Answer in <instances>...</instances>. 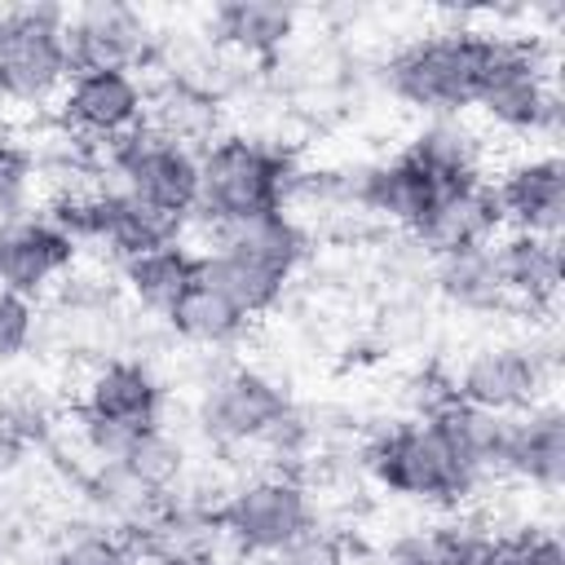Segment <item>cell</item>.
<instances>
[{"mask_svg":"<svg viewBox=\"0 0 565 565\" xmlns=\"http://www.w3.org/2000/svg\"><path fill=\"white\" fill-rule=\"evenodd\" d=\"M163 318H168V327H172L185 344H199V349H221V344L238 340L243 327H247V318H243L221 291H212V287L199 282V278L181 291V300H177Z\"/></svg>","mask_w":565,"mask_h":565,"instance_id":"obj_25","label":"cell"},{"mask_svg":"<svg viewBox=\"0 0 565 565\" xmlns=\"http://www.w3.org/2000/svg\"><path fill=\"white\" fill-rule=\"evenodd\" d=\"M75 260V238L57 221L0 216V291L22 300L49 291Z\"/></svg>","mask_w":565,"mask_h":565,"instance_id":"obj_13","label":"cell"},{"mask_svg":"<svg viewBox=\"0 0 565 565\" xmlns=\"http://www.w3.org/2000/svg\"><path fill=\"white\" fill-rule=\"evenodd\" d=\"M477 132L468 124H459L455 115L433 119L406 150V159L441 190V185H459L477 177Z\"/></svg>","mask_w":565,"mask_h":565,"instance_id":"obj_23","label":"cell"},{"mask_svg":"<svg viewBox=\"0 0 565 565\" xmlns=\"http://www.w3.org/2000/svg\"><path fill=\"white\" fill-rule=\"evenodd\" d=\"M481 565H565V552H561L556 534H534V539H516V543H494Z\"/></svg>","mask_w":565,"mask_h":565,"instance_id":"obj_30","label":"cell"},{"mask_svg":"<svg viewBox=\"0 0 565 565\" xmlns=\"http://www.w3.org/2000/svg\"><path fill=\"white\" fill-rule=\"evenodd\" d=\"M499 230H503V216H499L494 185L472 177V181H459V185H441L437 199L428 203L424 221L411 230V238L433 260V256H446V252H459V247H481Z\"/></svg>","mask_w":565,"mask_h":565,"instance_id":"obj_12","label":"cell"},{"mask_svg":"<svg viewBox=\"0 0 565 565\" xmlns=\"http://www.w3.org/2000/svg\"><path fill=\"white\" fill-rule=\"evenodd\" d=\"M53 565H128V547L110 534H79L53 556Z\"/></svg>","mask_w":565,"mask_h":565,"instance_id":"obj_31","label":"cell"},{"mask_svg":"<svg viewBox=\"0 0 565 565\" xmlns=\"http://www.w3.org/2000/svg\"><path fill=\"white\" fill-rule=\"evenodd\" d=\"M556 375V344H486L477 349L459 380L450 384L459 402L490 411V415H521L530 406H543V388Z\"/></svg>","mask_w":565,"mask_h":565,"instance_id":"obj_6","label":"cell"},{"mask_svg":"<svg viewBox=\"0 0 565 565\" xmlns=\"http://www.w3.org/2000/svg\"><path fill=\"white\" fill-rule=\"evenodd\" d=\"M9 18H13V35L0 62V97L13 106H40L71 84V62L62 44L66 9L35 4V9H9Z\"/></svg>","mask_w":565,"mask_h":565,"instance_id":"obj_8","label":"cell"},{"mask_svg":"<svg viewBox=\"0 0 565 565\" xmlns=\"http://www.w3.org/2000/svg\"><path fill=\"white\" fill-rule=\"evenodd\" d=\"M146 124L163 141L194 150L221 124V106H216V93H207V88H194V84H181V79H163L154 93H146Z\"/></svg>","mask_w":565,"mask_h":565,"instance_id":"obj_20","label":"cell"},{"mask_svg":"<svg viewBox=\"0 0 565 565\" xmlns=\"http://www.w3.org/2000/svg\"><path fill=\"white\" fill-rule=\"evenodd\" d=\"M490 53H494V40L477 35V31L415 40L411 49H402L388 62V84L402 102H411L437 119L459 115L463 106H472Z\"/></svg>","mask_w":565,"mask_h":565,"instance_id":"obj_2","label":"cell"},{"mask_svg":"<svg viewBox=\"0 0 565 565\" xmlns=\"http://www.w3.org/2000/svg\"><path fill=\"white\" fill-rule=\"evenodd\" d=\"M287 411H291L287 393L269 375L252 366H230L203 388L199 424L221 446H247V441L269 437Z\"/></svg>","mask_w":565,"mask_h":565,"instance_id":"obj_9","label":"cell"},{"mask_svg":"<svg viewBox=\"0 0 565 565\" xmlns=\"http://www.w3.org/2000/svg\"><path fill=\"white\" fill-rule=\"evenodd\" d=\"M9 35H13V18H9V9H0V62H4V49H9Z\"/></svg>","mask_w":565,"mask_h":565,"instance_id":"obj_33","label":"cell"},{"mask_svg":"<svg viewBox=\"0 0 565 565\" xmlns=\"http://www.w3.org/2000/svg\"><path fill=\"white\" fill-rule=\"evenodd\" d=\"M106 146H110V177H115V185L106 190L132 194L177 225L194 216L199 207V154L194 150L163 141L150 124H137L132 132Z\"/></svg>","mask_w":565,"mask_h":565,"instance_id":"obj_3","label":"cell"},{"mask_svg":"<svg viewBox=\"0 0 565 565\" xmlns=\"http://www.w3.org/2000/svg\"><path fill=\"white\" fill-rule=\"evenodd\" d=\"M503 472L543 490V494L561 490V481H565V419L552 402L512 415Z\"/></svg>","mask_w":565,"mask_h":565,"instance_id":"obj_15","label":"cell"},{"mask_svg":"<svg viewBox=\"0 0 565 565\" xmlns=\"http://www.w3.org/2000/svg\"><path fill=\"white\" fill-rule=\"evenodd\" d=\"M119 278L128 287V296L150 309V313H168L181 291L194 282V252L185 243H163V247H150L132 260L119 265Z\"/></svg>","mask_w":565,"mask_h":565,"instance_id":"obj_21","label":"cell"},{"mask_svg":"<svg viewBox=\"0 0 565 565\" xmlns=\"http://www.w3.org/2000/svg\"><path fill=\"white\" fill-rule=\"evenodd\" d=\"M472 106H481L486 119L516 128V132H556L561 128V93L552 71L539 62L534 49L521 44H499L481 71L477 97Z\"/></svg>","mask_w":565,"mask_h":565,"instance_id":"obj_5","label":"cell"},{"mask_svg":"<svg viewBox=\"0 0 565 565\" xmlns=\"http://www.w3.org/2000/svg\"><path fill=\"white\" fill-rule=\"evenodd\" d=\"M216 31L225 49L247 53V57H269L287 49V40L296 35V9L274 4V0H234L216 9Z\"/></svg>","mask_w":565,"mask_h":565,"instance_id":"obj_22","label":"cell"},{"mask_svg":"<svg viewBox=\"0 0 565 565\" xmlns=\"http://www.w3.org/2000/svg\"><path fill=\"white\" fill-rule=\"evenodd\" d=\"M499 216L512 225V234H534V238H561L565 225V163L556 154L521 159L516 168L503 172L494 185Z\"/></svg>","mask_w":565,"mask_h":565,"instance_id":"obj_14","label":"cell"},{"mask_svg":"<svg viewBox=\"0 0 565 565\" xmlns=\"http://www.w3.org/2000/svg\"><path fill=\"white\" fill-rule=\"evenodd\" d=\"M291 190L287 159L256 137H225L199 154V221H238L278 212Z\"/></svg>","mask_w":565,"mask_h":565,"instance_id":"obj_1","label":"cell"},{"mask_svg":"<svg viewBox=\"0 0 565 565\" xmlns=\"http://www.w3.org/2000/svg\"><path fill=\"white\" fill-rule=\"evenodd\" d=\"M79 415L124 428H150L159 419V384L137 362H102L84 380Z\"/></svg>","mask_w":565,"mask_h":565,"instance_id":"obj_16","label":"cell"},{"mask_svg":"<svg viewBox=\"0 0 565 565\" xmlns=\"http://www.w3.org/2000/svg\"><path fill=\"white\" fill-rule=\"evenodd\" d=\"M433 287L463 309H490V305L508 300L503 282H499V265H494V243L433 256Z\"/></svg>","mask_w":565,"mask_h":565,"instance_id":"obj_24","label":"cell"},{"mask_svg":"<svg viewBox=\"0 0 565 565\" xmlns=\"http://www.w3.org/2000/svg\"><path fill=\"white\" fill-rule=\"evenodd\" d=\"M371 468L388 490L419 503H459L472 490L463 463L455 459L450 441L433 419H415L384 433L371 450Z\"/></svg>","mask_w":565,"mask_h":565,"instance_id":"obj_4","label":"cell"},{"mask_svg":"<svg viewBox=\"0 0 565 565\" xmlns=\"http://www.w3.org/2000/svg\"><path fill=\"white\" fill-rule=\"evenodd\" d=\"M437 199V185L402 154L393 163H375L362 172L358 190H353V203L371 216H380L384 225H397V230H415L428 212V203Z\"/></svg>","mask_w":565,"mask_h":565,"instance_id":"obj_17","label":"cell"},{"mask_svg":"<svg viewBox=\"0 0 565 565\" xmlns=\"http://www.w3.org/2000/svg\"><path fill=\"white\" fill-rule=\"evenodd\" d=\"M35 335V309L31 300L0 291V362H13Z\"/></svg>","mask_w":565,"mask_h":565,"instance_id":"obj_29","label":"cell"},{"mask_svg":"<svg viewBox=\"0 0 565 565\" xmlns=\"http://www.w3.org/2000/svg\"><path fill=\"white\" fill-rule=\"evenodd\" d=\"M269 565H349V552L335 534L327 530H305L300 539H291L287 547H278L269 556Z\"/></svg>","mask_w":565,"mask_h":565,"instance_id":"obj_28","label":"cell"},{"mask_svg":"<svg viewBox=\"0 0 565 565\" xmlns=\"http://www.w3.org/2000/svg\"><path fill=\"white\" fill-rule=\"evenodd\" d=\"M181 565H212V561H181Z\"/></svg>","mask_w":565,"mask_h":565,"instance_id":"obj_34","label":"cell"},{"mask_svg":"<svg viewBox=\"0 0 565 565\" xmlns=\"http://www.w3.org/2000/svg\"><path fill=\"white\" fill-rule=\"evenodd\" d=\"M62 44H66V62L71 75H88V71H137V62L150 57V31L146 18L128 4H84L66 13L62 26Z\"/></svg>","mask_w":565,"mask_h":565,"instance_id":"obj_10","label":"cell"},{"mask_svg":"<svg viewBox=\"0 0 565 565\" xmlns=\"http://www.w3.org/2000/svg\"><path fill=\"white\" fill-rule=\"evenodd\" d=\"M40 181V163L26 146H13V141H0V216H13L26 207L31 190Z\"/></svg>","mask_w":565,"mask_h":565,"instance_id":"obj_27","label":"cell"},{"mask_svg":"<svg viewBox=\"0 0 565 565\" xmlns=\"http://www.w3.org/2000/svg\"><path fill=\"white\" fill-rule=\"evenodd\" d=\"M119 463L128 468L132 481H141L150 494L163 499V494L185 477V446H181L177 437H168L159 424H150V428H141V433L128 441V450H124Z\"/></svg>","mask_w":565,"mask_h":565,"instance_id":"obj_26","label":"cell"},{"mask_svg":"<svg viewBox=\"0 0 565 565\" xmlns=\"http://www.w3.org/2000/svg\"><path fill=\"white\" fill-rule=\"evenodd\" d=\"M18 459H22V428L9 415H0V477H9Z\"/></svg>","mask_w":565,"mask_h":565,"instance_id":"obj_32","label":"cell"},{"mask_svg":"<svg viewBox=\"0 0 565 565\" xmlns=\"http://www.w3.org/2000/svg\"><path fill=\"white\" fill-rule=\"evenodd\" d=\"M494 265H499L503 296L521 300L525 309H543L561 291V247H556V238L508 234L494 247Z\"/></svg>","mask_w":565,"mask_h":565,"instance_id":"obj_19","label":"cell"},{"mask_svg":"<svg viewBox=\"0 0 565 565\" xmlns=\"http://www.w3.org/2000/svg\"><path fill=\"white\" fill-rule=\"evenodd\" d=\"M221 530L243 552L274 556L278 547L313 530V499L296 477L260 472L230 494V503L221 508Z\"/></svg>","mask_w":565,"mask_h":565,"instance_id":"obj_7","label":"cell"},{"mask_svg":"<svg viewBox=\"0 0 565 565\" xmlns=\"http://www.w3.org/2000/svg\"><path fill=\"white\" fill-rule=\"evenodd\" d=\"M194 278L207 282L212 291H221L243 318H256L278 300V291L287 287L291 274H282V269H274V265H265L247 252L212 247V252L194 256Z\"/></svg>","mask_w":565,"mask_h":565,"instance_id":"obj_18","label":"cell"},{"mask_svg":"<svg viewBox=\"0 0 565 565\" xmlns=\"http://www.w3.org/2000/svg\"><path fill=\"white\" fill-rule=\"evenodd\" d=\"M57 106L75 137L115 141L146 124V84L132 71H88L71 75Z\"/></svg>","mask_w":565,"mask_h":565,"instance_id":"obj_11","label":"cell"}]
</instances>
